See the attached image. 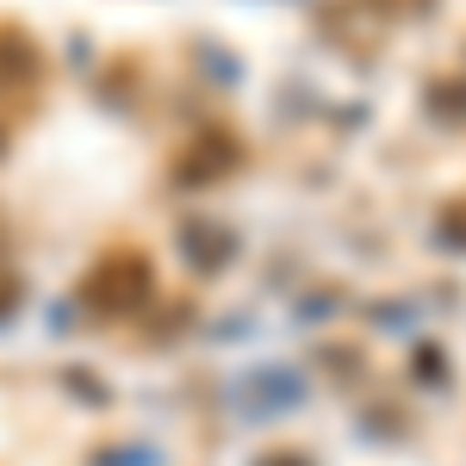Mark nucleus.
Returning <instances> with one entry per match:
<instances>
[{"instance_id": "nucleus-1", "label": "nucleus", "mask_w": 466, "mask_h": 466, "mask_svg": "<svg viewBox=\"0 0 466 466\" xmlns=\"http://www.w3.org/2000/svg\"><path fill=\"white\" fill-rule=\"evenodd\" d=\"M206 237H212L206 224H199V230H187V249H193V261H199V268H218V261L230 255V243H206Z\"/></svg>"}, {"instance_id": "nucleus-2", "label": "nucleus", "mask_w": 466, "mask_h": 466, "mask_svg": "<svg viewBox=\"0 0 466 466\" xmlns=\"http://www.w3.org/2000/svg\"><path fill=\"white\" fill-rule=\"evenodd\" d=\"M261 466H311L305 454H274V461H261Z\"/></svg>"}]
</instances>
